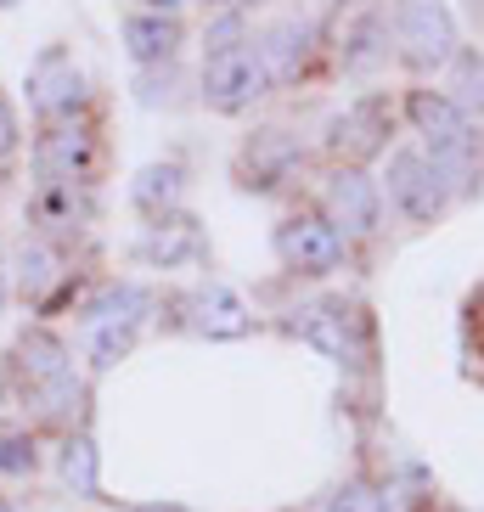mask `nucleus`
I'll list each match as a JSON object with an SVG mask.
<instances>
[{"instance_id":"nucleus-20","label":"nucleus","mask_w":484,"mask_h":512,"mask_svg":"<svg viewBox=\"0 0 484 512\" xmlns=\"http://www.w3.org/2000/svg\"><path fill=\"white\" fill-rule=\"evenodd\" d=\"M293 332H299L304 344H316L321 355H333V361H344V310H333V304H310V310H299V321H293Z\"/></svg>"},{"instance_id":"nucleus-31","label":"nucleus","mask_w":484,"mask_h":512,"mask_svg":"<svg viewBox=\"0 0 484 512\" xmlns=\"http://www.w3.org/2000/svg\"><path fill=\"white\" fill-rule=\"evenodd\" d=\"M6 6H17V0H0V12H6Z\"/></svg>"},{"instance_id":"nucleus-19","label":"nucleus","mask_w":484,"mask_h":512,"mask_svg":"<svg viewBox=\"0 0 484 512\" xmlns=\"http://www.w3.org/2000/svg\"><path fill=\"white\" fill-rule=\"evenodd\" d=\"M383 119H378V107L366 102V107H349L344 119L327 124V147L333 152H349V158H372V152L383 147Z\"/></svg>"},{"instance_id":"nucleus-5","label":"nucleus","mask_w":484,"mask_h":512,"mask_svg":"<svg viewBox=\"0 0 484 512\" xmlns=\"http://www.w3.org/2000/svg\"><path fill=\"white\" fill-rule=\"evenodd\" d=\"M62 287H68V248L40 237V231H29L12 248V293L23 304H34V310H51V299H57Z\"/></svg>"},{"instance_id":"nucleus-28","label":"nucleus","mask_w":484,"mask_h":512,"mask_svg":"<svg viewBox=\"0 0 484 512\" xmlns=\"http://www.w3.org/2000/svg\"><path fill=\"white\" fill-rule=\"evenodd\" d=\"M130 512H186V507H175V501H169V507L164 501H152V507H130Z\"/></svg>"},{"instance_id":"nucleus-6","label":"nucleus","mask_w":484,"mask_h":512,"mask_svg":"<svg viewBox=\"0 0 484 512\" xmlns=\"http://www.w3.org/2000/svg\"><path fill=\"white\" fill-rule=\"evenodd\" d=\"M265 91H271V79L259 68L254 46L220 51V57L203 62V102H209L214 113H242V107H254Z\"/></svg>"},{"instance_id":"nucleus-23","label":"nucleus","mask_w":484,"mask_h":512,"mask_svg":"<svg viewBox=\"0 0 484 512\" xmlns=\"http://www.w3.org/2000/svg\"><path fill=\"white\" fill-rule=\"evenodd\" d=\"M34 467H40V451H34V428H29V422L0 428V473L23 479V473H34Z\"/></svg>"},{"instance_id":"nucleus-3","label":"nucleus","mask_w":484,"mask_h":512,"mask_svg":"<svg viewBox=\"0 0 484 512\" xmlns=\"http://www.w3.org/2000/svg\"><path fill=\"white\" fill-rule=\"evenodd\" d=\"M29 107L40 124H62V119H85L91 107V79L74 62V51L46 46L40 62L29 68Z\"/></svg>"},{"instance_id":"nucleus-30","label":"nucleus","mask_w":484,"mask_h":512,"mask_svg":"<svg viewBox=\"0 0 484 512\" xmlns=\"http://www.w3.org/2000/svg\"><path fill=\"white\" fill-rule=\"evenodd\" d=\"M6 299H12V282H6V271H0V310H6Z\"/></svg>"},{"instance_id":"nucleus-21","label":"nucleus","mask_w":484,"mask_h":512,"mask_svg":"<svg viewBox=\"0 0 484 512\" xmlns=\"http://www.w3.org/2000/svg\"><path fill=\"white\" fill-rule=\"evenodd\" d=\"M147 310H152L147 287L124 282V287H107L102 299L85 304V327H91V321H136V327H141V316H147Z\"/></svg>"},{"instance_id":"nucleus-2","label":"nucleus","mask_w":484,"mask_h":512,"mask_svg":"<svg viewBox=\"0 0 484 512\" xmlns=\"http://www.w3.org/2000/svg\"><path fill=\"white\" fill-rule=\"evenodd\" d=\"M107 169V141L96 136L91 119H62V124H40L34 136V175L40 181H62V186H91Z\"/></svg>"},{"instance_id":"nucleus-15","label":"nucleus","mask_w":484,"mask_h":512,"mask_svg":"<svg viewBox=\"0 0 484 512\" xmlns=\"http://www.w3.org/2000/svg\"><path fill=\"white\" fill-rule=\"evenodd\" d=\"M197 248H203V237H197V220H192V214H164V220H152V226L141 231L136 259H141V265H158V271H169V265H186V259H197Z\"/></svg>"},{"instance_id":"nucleus-4","label":"nucleus","mask_w":484,"mask_h":512,"mask_svg":"<svg viewBox=\"0 0 484 512\" xmlns=\"http://www.w3.org/2000/svg\"><path fill=\"white\" fill-rule=\"evenodd\" d=\"M276 254L299 276H333L344 265V231L327 214H288L276 226Z\"/></svg>"},{"instance_id":"nucleus-14","label":"nucleus","mask_w":484,"mask_h":512,"mask_svg":"<svg viewBox=\"0 0 484 512\" xmlns=\"http://www.w3.org/2000/svg\"><path fill=\"white\" fill-rule=\"evenodd\" d=\"M254 57H259V68H265V79H271V85H288V79H299L304 57H310V23H299V17H282V23H271V29L259 34Z\"/></svg>"},{"instance_id":"nucleus-25","label":"nucleus","mask_w":484,"mask_h":512,"mask_svg":"<svg viewBox=\"0 0 484 512\" xmlns=\"http://www.w3.org/2000/svg\"><path fill=\"white\" fill-rule=\"evenodd\" d=\"M327 512H372V496H366L361 484H344V490L327 501Z\"/></svg>"},{"instance_id":"nucleus-26","label":"nucleus","mask_w":484,"mask_h":512,"mask_svg":"<svg viewBox=\"0 0 484 512\" xmlns=\"http://www.w3.org/2000/svg\"><path fill=\"white\" fill-rule=\"evenodd\" d=\"M12 152H17V113H12V102L0 96V164H6Z\"/></svg>"},{"instance_id":"nucleus-24","label":"nucleus","mask_w":484,"mask_h":512,"mask_svg":"<svg viewBox=\"0 0 484 512\" xmlns=\"http://www.w3.org/2000/svg\"><path fill=\"white\" fill-rule=\"evenodd\" d=\"M456 107H462V113H468V107H479V113H484V62H462V102H456Z\"/></svg>"},{"instance_id":"nucleus-18","label":"nucleus","mask_w":484,"mask_h":512,"mask_svg":"<svg viewBox=\"0 0 484 512\" xmlns=\"http://www.w3.org/2000/svg\"><path fill=\"white\" fill-rule=\"evenodd\" d=\"M181 192H186V169L181 164H147L130 186V203H136L147 220H164V214L181 209Z\"/></svg>"},{"instance_id":"nucleus-13","label":"nucleus","mask_w":484,"mask_h":512,"mask_svg":"<svg viewBox=\"0 0 484 512\" xmlns=\"http://www.w3.org/2000/svg\"><path fill=\"white\" fill-rule=\"evenodd\" d=\"M124 51H130V62H141V68H158V62H169L175 51H181L186 29H181V17H169V12H130L124 17Z\"/></svg>"},{"instance_id":"nucleus-22","label":"nucleus","mask_w":484,"mask_h":512,"mask_svg":"<svg viewBox=\"0 0 484 512\" xmlns=\"http://www.w3.org/2000/svg\"><path fill=\"white\" fill-rule=\"evenodd\" d=\"M136 321H91V366L96 372H107V366H119L124 355H130V344H136Z\"/></svg>"},{"instance_id":"nucleus-8","label":"nucleus","mask_w":484,"mask_h":512,"mask_svg":"<svg viewBox=\"0 0 484 512\" xmlns=\"http://www.w3.org/2000/svg\"><path fill=\"white\" fill-rule=\"evenodd\" d=\"M400 46L417 68H445L456 57V23L445 0H400Z\"/></svg>"},{"instance_id":"nucleus-1","label":"nucleus","mask_w":484,"mask_h":512,"mask_svg":"<svg viewBox=\"0 0 484 512\" xmlns=\"http://www.w3.org/2000/svg\"><path fill=\"white\" fill-rule=\"evenodd\" d=\"M6 377L17 383L23 394V406L34 411V422H46V428H74L79 406H85V383L74 372V355L62 344L51 327H29L17 332L12 355H6Z\"/></svg>"},{"instance_id":"nucleus-12","label":"nucleus","mask_w":484,"mask_h":512,"mask_svg":"<svg viewBox=\"0 0 484 512\" xmlns=\"http://www.w3.org/2000/svg\"><path fill=\"white\" fill-rule=\"evenodd\" d=\"M186 310H192V321H186V327H192L197 338H248V332H254L248 304H242L231 287H220V282L197 287L192 299H186Z\"/></svg>"},{"instance_id":"nucleus-7","label":"nucleus","mask_w":484,"mask_h":512,"mask_svg":"<svg viewBox=\"0 0 484 512\" xmlns=\"http://www.w3.org/2000/svg\"><path fill=\"white\" fill-rule=\"evenodd\" d=\"M411 124L428 136V147H434V164L445 169H462L468 164V152H473V124H468V113L451 102L445 91H411Z\"/></svg>"},{"instance_id":"nucleus-11","label":"nucleus","mask_w":484,"mask_h":512,"mask_svg":"<svg viewBox=\"0 0 484 512\" xmlns=\"http://www.w3.org/2000/svg\"><path fill=\"white\" fill-rule=\"evenodd\" d=\"M378 214H383V197H378V186H372V175L338 169L333 186H327V220L344 226L349 237H372V231H378Z\"/></svg>"},{"instance_id":"nucleus-29","label":"nucleus","mask_w":484,"mask_h":512,"mask_svg":"<svg viewBox=\"0 0 484 512\" xmlns=\"http://www.w3.org/2000/svg\"><path fill=\"white\" fill-rule=\"evenodd\" d=\"M214 6H226V12H242V6H254V0H214Z\"/></svg>"},{"instance_id":"nucleus-27","label":"nucleus","mask_w":484,"mask_h":512,"mask_svg":"<svg viewBox=\"0 0 484 512\" xmlns=\"http://www.w3.org/2000/svg\"><path fill=\"white\" fill-rule=\"evenodd\" d=\"M181 6H192V0H147V12H169V17L181 12Z\"/></svg>"},{"instance_id":"nucleus-16","label":"nucleus","mask_w":484,"mask_h":512,"mask_svg":"<svg viewBox=\"0 0 484 512\" xmlns=\"http://www.w3.org/2000/svg\"><path fill=\"white\" fill-rule=\"evenodd\" d=\"M299 164V147H293L288 130H259L248 147H242V186H276L288 169Z\"/></svg>"},{"instance_id":"nucleus-10","label":"nucleus","mask_w":484,"mask_h":512,"mask_svg":"<svg viewBox=\"0 0 484 512\" xmlns=\"http://www.w3.org/2000/svg\"><path fill=\"white\" fill-rule=\"evenodd\" d=\"M96 220V192L91 186H62V181H40L29 192V231L51 242H68Z\"/></svg>"},{"instance_id":"nucleus-17","label":"nucleus","mask_w":484,"mask_h":512,"mask_svg":"<svg viewBox=\"0 0 484 512\" xmlns=\"http://www.w3.org/2000/svg\"><path fill=\"white\" fill-rule=\"evenodd\" d=\"M57 473H62V484H68L74 496L96 501V490H102V462H96V439H91V428H68V434H62Z\"/></svg>"},{"instance_id":"nucleus-9","label":"nucleus","mask_w":484,"mask_h":512,"mask_svg":"<svg viewBox=\"0 0 484 512\" xmlns=\"http://www.w3.org/2000/svg\"><path fill=\"white\" fill-rule=\"evenodd\" d=\"M389 197L406 220H434L445 209L451 186H445V169L434 158H423V152H394L389 158Z\"/></svg>"}]
</instances>
